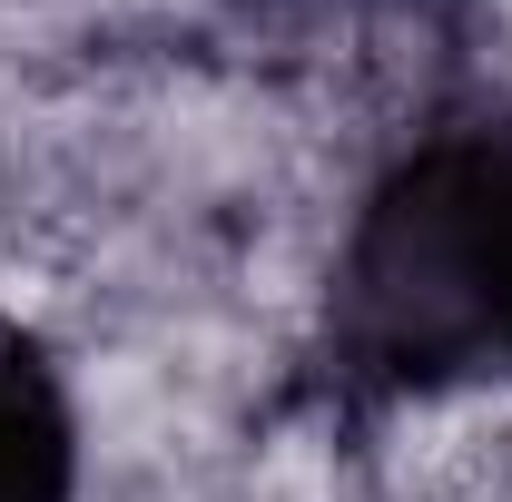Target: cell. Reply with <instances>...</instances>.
Instances as JSON below:
<instances>
[{"label":"cell","mask_w":512,"mask_h":502,"mask_svg":"<svg viewBox=\"0 0 512 502\" xmlns=\"http://www.w3.org/2000/svg\"><path fill=\"white\" fill-rule=\"evenodd\" d=\"M335 345L375 384L512 375V109L424 128L335 247Z\"/></svg>","instance_id":"cell-1"},{"label":"cell","mask_w":512,"mask_h":502,"mask_svg":"<svg viewBox=\"0 0 512 502\" xmlns=\"http://www.w3.org/2000/svg\"><path fill=\"white\" fill-rule=\"evenodd\" d=\"M79 404L60 365L0 325V502H79Z\"/></svg>","instance_id":"cell-2"}]
</instances>
